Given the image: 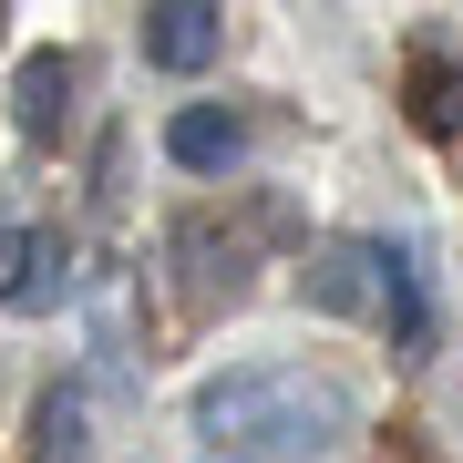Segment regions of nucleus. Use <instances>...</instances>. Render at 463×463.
<instances>
[{"mask_svg":"<svg viewBox=\"0 0 463 463\" xmlns=\"http://www.w3.org/2000/svg\"><path fill=\"white\" fill-rule=\"evenodd\" d=\"M42 453L32 463H93V432H83V381H62V392H42Z\"/></svg>","mask_w":463,"mask_h":463,"instance_id":"8","label":"nucleus"},{"mask_svg":"<svg viewBox=\"0 0 463 463\" xmlns=\"http://www.w3.org/2000/svg\"><path fill=\"white\" fill-rule=\"evenodd\" d=\"M309 298L330 319H361L371 309V268H361V237H319L309 248Z\"/></svg>","mask_w":463,"mask_h":463,"instance_id":"6","label":"nucleus"},{"mask_svg":"<svg viewBox=\"0 0 463 463\" xmlns=\"http://www.w3.org/2000/svg\"><path fill=\"white\" fill-rule=\"evenodd\" d=\"M165 155L185 175H237L248 165V114H237V103H185L165 124Z\"/></svg>","mask_w":463,"mask_h":463,"instance_id":"5","label":"nucleus"},{"mask_svg":"<svg viewBox=\"0 0 463 463\" xmlns=\"http://www.w3.org/2000/svg\"><path fill=\"white\" fill-rule=\"evenodd\" d=\"M361 268H371V309H381V330H392L402 361H422L432 350V279H422V248L402 227H381L361 237Z\"/></svg>","mask_w":463,"mask_h":463,"instance_id":"2","label":"nucleus"},{"mask_svg":"<svg viewBox=\"0 0 463 463\" xmlns=\"http://www.w3.org/2000/svg\"><path fill=\"white\" fill-rule=\"evenodd\" d=\"M412 124H422V134H463V62L412 52Z\"/></svg>","mask_w":463,"mask_h":463,"instance_id":"7","label":"nucleus"},{"mask_svg":"<svg viewBox=\"0 0 463 463\" xmlns=\"http://www.w3.org/2000/svg\"><path fill=\"white\" fill-rule=\"evenodd\" d=\"M32 248H42V227H32V216H11V206H0V309H11V288L32 279Z\"/></svg>","mask_w":463,"mask_h":463,"instance_id":"9","label":"nucleus"},{"mask_svg":"<svg viewBox=\"0 0 463 463\" xmlns=\"http://www.w3.org/2000/svg\"><path fill=\"white\" fill-rule=\"evenodd\" d=\"M216 42H227L216 0H145V62L155 72H206Z\"/></svg>","mask_w":463,"mask_h":463,"instance_id":"4","label":"nucleus"},{"mask_svg":"<svg viewBox=\"0 0 463 463\" xmlns=\"http://www.w3.org/2000/svg\"><path fill=\"white\" fill-rule=\"evenodd\" d=\"M11 124H21V145L52 155L72 134V52H21V72H11Z\"/></svg>","mask_w":463,"mask_h":463,"instance_id":"3","label":"nucleus"},{"mask_svg":"<svg viewBox=\"0 0 463 463\" xmlns=\"http://www.w3.org/2000/svg\"><path fill=\"white\" fill-rule=\"evenodd\" d=\"M350 422H361V402L330 371H309V361H237L227 381L196 392L206 443H237V453H268V463L330 453V443H350Z\"/></svg>","mask_w":463,"mask_h":463,"instance_id":"1","label":"nucleus"}]
</instances>
